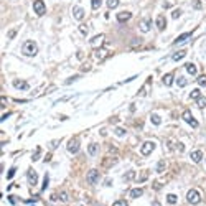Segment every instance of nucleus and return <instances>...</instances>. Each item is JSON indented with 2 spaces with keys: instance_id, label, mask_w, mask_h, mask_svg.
<instances>
[{
  "instance_id": "obj_1",
  "label": "nucleus",
  "mask_w": 206,
  "mask_h": 206,
  "mask_svg": "<svg viewBox=\"0 0 206 206\" xmlns=\"http://www.w3.org/2000/svg\"><path fill=\"white\" fill-rule=\"evenodd\" d=\"M36 51H38V48H36L35 41H25V45H23V55L25 56H35Z\"/></svg>"
},
{
  "instance_id": "obj_2",
  "label": "nucleus",
  "mask_w": 206,
  "mask_h": 206,
  "mask_svg": "<svg viewBox=\"0 0 206 206\" xmlns=\"http://www.w3.org/2000/svg\"><path fill=\"white\" fill-rule=\"evenodd\" d=\"M186 200H188V203H191V205H198L201 201V195L198 190H190L188 191V195H186Z\"/></svg>"
},
{
  "instance_id": "obj_3",
  "label": "nucleus",
  "mask_w": 206,
  "mask_h": 206,
  "mask_svg": "<svg viewBox=\"0 0 206 206\" xmlns=\"http://www.w3.org/2000/svg\"><path fill=\"white\" fill-rule=\"evenodd\" d=\"M33 10H35V13L38 17H41L43 13H45L46 7H45V3H43V0H35V2H33Z\"/></svg>"
},
{
  "instance_id": "obj_4",
  "label": "nucleus",
  "mask_w": 206,
  "mask_h": 206,
  "mask_svg": "<svg viewBox=\"0 0 206 206\" xmlns=\"http://www.w3.org/2000/svg\"><path fill=\"white\" fill-rule=\"evenodd\" d=\"M117 157H114V155H107L106 158L102 160V168H111V167H114V165L117 163Z\"/></svg>"
},
{
  "instance_id": "obj_5",
  "label": "nucleus",
  "mask_w": 206,
  "mask_h": 206,
  "mask_svg": "<svg viewBox=\"0 0 206 206\" xmlns=\"http://www.w3.org/2000/svg\"><path fill=\"white\" fill-rule=\"evenodd\" d=\"M153 149H155V144L149 140V142H144V144H142L140 152H142V155H149V153H152V152H153Z\"/></svg>"
},
{
  "instance_id": "obj_6",
  "label": "nucleus",
  "mask_w": 206,
  "mask_h": 206,
  "mask_svg": "<svg viewBox=\"0 0 206 206\" xmlns=\"http://www.w3.org/2000/svg\"><path fill=\"white\" fill-rule=\"evenodd\" d=\"M97 180H99V171L96 170V168L89 170L88 171V183H89V185H94Z\"/></svg>"
},
{
  "instance_id": "obj_7",
  "label": "nucleus",
  "mask_w": 206,
  "mask_h": 206,
  "mask_svg": "<svg viewBox=\"0 0 206 206\" xmlns=\"http://www.w3.org/2000/svg\"><path fill=\"white\" fill-rule=\"evenodd\" d=\"M107 56H109V51L106 50V48H97V50L94 51V58H96V59H99V61L106 59Z\"/></svg>"
},
{
  "instance_id": "obj_8",
  "label": "nucleus",
  "mask_w": 206,
  "mask_h": 206,
  "mask_svg": "<svg viewBox=\"0 0 206 206\" xmlns=\"http://www.w3.org/2000/svg\"><path fill=\"white\" fill-rule=\"evenodd\" d=\"M183 119L190 124L193 129H196V127H198V120H195V119H193V115H191L190 111H185V112H183Z\"/></svg>"
},
{
  "instance_id": "obj_9",
  "label": "nucleus",
  "mask_w": 206,
  "mask_h": 206,
  "mask_svg": "<svg viewBox=\"0 0 206 206\" xmlns=\"http://www.w3.org/2000/svg\"><path fill=\"white\" fill-rule=\"evenodd\" d=\"M26 176H28V181H30V186H35L36 183H38V175H36V171L33 170V168H30V170H28Z\"/></svg>"
},
{
  "instance_id": "obj_10",
  "label": "nucleus",
  "mask_w": 206,
  "mask_h": 206,
  "mask_svg": "<svg viewBox=\"0 0 206 206\" xmlns=\"http://www.w3.org/2000/svg\"><path fill=\"white\" fill-rule=\"evenodd\" d=\"M150 26H152V20H150V18H144V20L140 21V31H142V33H147V31L150 30Z\"/></svg>"
},
{
  "instance_id": "obj_11",
  "label": "nucleus",
  "mask_w": 206,
  "mask_h": 206,
  "mask_svg": "<svg viewBox=\"0 0 206 206\" xmlns=\"http://www.w3.org/2000/svg\"><path fill=\"white\" fill-rule=\"evenodd\" d=\"M13 86H15L17 89H21V91H26V89L30 88V84L26 81H23V79H15V81H13Z\"/></svg>"
},
{
  "instance_id": "obj_12",
  "label": "nucleus",
  "mask_w": 206,
  "mask_h": 206,
  "mask_svg": "<svg viewBox=\"0 0 206 206\" xmlns=\"http://www.w3.org/2000/svg\"><path fill=\"white\" fill-rule=\"evenodd\" d=\"M77 150H79V140L74 139L68 144V152H69V153H76Z\"/></svg>"
},
{
  "instance_id": "obj_13",
  "label": "nucleus",
  "mask_w": 206,
  "mask_h": 206,
  "mask_svg": "<svg viewBox=\"0 0 206 206\" xmlns=\"http://www.w3.org/2000/svg\"><path fill=\"white\" fill-rule=\"evenodd\" d=\"M130 17H132V13H130V12H119V13H117V21L125 23L127 20H130Z\"/></svg>"
},
{
  "instance_id": "obj_14",
  "label": "nucleus",
  "mask_w": 206,
  "mask_h": 206,
  "mask_svg": "<svg viewBox=\"0 0 206 206\" xmlns=\"http://www.w3.org/2000/svg\"><path fill=\"white\" fill-rule=\"evenodd\" d=\"M73 15H74L76 20H82L84 18V8L82 7H74L73 8Z\"/></svg>"
},
{
  "instance_id": "obj_15",
  "label": "nucleus",
  "mask_w": 206,
  "mask_h": 206,
  "mask_svg": "<svg viewBox=\"0 0 206 206\" xmlns=\"http://www.w3.org/2000/svg\"><path fill=\"white\" fill-rule=\"evenodd\" d=\"M191 35H193L191 31H188V33H183V35H180L175 41H173V45H180V43H185L186 40H190V38H191Z\"/></svg>"
},
{
  "instance_id": "obj_16",
  "label": "nucleus",
  "mask_w": 206,
  "mask_h": 206,
  "mask_svg": "<svg viewBox=\"0 0 206 206\" xmlns=\"http://www.w3.org/2000/svg\"><path fill=\"white\" fill-rule=\"evenodd\" d=\"M104 41H106V36L97 35V36H94L93 40H91V45H93V46H101V45H104Z\"/></svg>"
},
{
  "instance_id": "obj_17",
  "label": "nucleus",
  "mask_w": 206,
  "mask_h": 206,
  "mask_svg": "<svg viewBox=\"0 0 206 206\" xmlns=\"http://www.w3.org/2000/svg\"><path fill=\"white\" fill-rule=\"evenodd\" d=\"M157 28H158L160 31H163L165 28H167V20H165L163 15H158V17H157Z\"/></svg>"
},
{
  "instance_id": "obj_18",
  "label": "nucleus",
  "mask_w": 206,
  "mask_h": 206,
  "mask_svg": "<svg viewBox=\"0 0 206 206\" xmlns=\"http://www.w3.org/2000/svg\"><path fill=\"white\" fill-rule=\"evenodd\" d=\"M135 175H137L135 170H129V171H125V173L122 175V180L124 181H130V180H134L135 178Z\"/></svg>"
},
{
  "instance_id": "obj_19",
  "label": "nucleus",
  "mask_w": 206,
  "mask_h": 206,
  "mask_svg": "<svg viewBox=\"0 0 206 206\" xmlns=\"http://www.w3.org/2000/svg\"><path fill=\"white\" fill-rule=\"evenodd\" d=\"M185 56H186V51H185V50H181V51H176V53H173V56H171V59H173V61H180V59H183Z\"/></svg>"
},
{
  "instance_id": "obj_20",
  "label": "nucleus",
  "mask_w": 206,
  "mask_h": 206,
  "mask_svg": "<svg viewBox=\"0 0 206 206\" xmlns=\"http://www.w3.org/2000/svg\"><path fill=\"white\" fill-rule=\"evenodd\" d=\"M201 158H203V152H201V150H195V152L191 153V160H193V162H196V163H198V162H201Z\"/></svg>"
},
{
  "instance_id": "obj_21",
  "label": "nucleus",
  "mask_w": 206,
  "mask_h": 206,
  "mask_svg": "<svg viewBox=\"0 0 206 206\" xmlns=\"http://www.w3.org/2000/svg\"><path fill=\"white\" fill-rule=\"evenodd\" d=\"M171 82H173V74H171V73L165 74L163 76V84L165 86H171Z\"/></svg>"
},
{
  "instance_id": "obj_22",
  "label": "nucleus",
  "mask_w": 206,
  "mask_h": 206,
  "mask_svg": "<svg viewBox=\"0 0 206 206\" xmlns=\"http://www.w3.org/2000/svg\"><path fill=\"white\" fill-rule=\"evenodd\" d=\"M144 195V190L142 188H134V190L130 191V196L132 198H139V196H142Z\"/></svg>"
},
{
  "instance_id": "obj_23",
  "label": "nucleus",
  "mask_w": 206,
  "mask_h": 206,
  "mask_svg": "<svg viewBox=\"0 0 206 206\" xmlns=\"http://www.w3.org/2000/svg\"><path fill=\"white\" fill-rule=\"evenodd\" d=\"M165 168H167V162H165V160H160L158 163H157V171L162 173V171H165Z\"/></svg>"
},
{
  "instance_id": "obj_24",
  "label": "nucleus",
  "mask_w": 206,
  "mask_h": 206,
  "mask_svg": "<svg viewBox=\"0 0 206 206\" xmlns=\"http://www.w3.org/2000/svg\"><path fill=\"white\" fill-rule=\"evenodd\" d=\"M150 120H152V124H155V125H160V124H162V119H160V115H157V114H152V115H150Z\"/></svg>"
},
{
  "instance_id": "obj_25",
  "label": "nucleus",
  "mask_w": 206,
  "mask_h": 206,
  "mask_svg": "<svg viewBox=\"0 0 206 206\" xmlns=\"http://www.w3.org/2000/svg\"><path fill=\"white\" fill-rule=\"evenodd\" d=\"M40 153H41V147H40V145H38V147H36V149H35V153H33V157H31V160H33V162H38V160H40Z\"/></svg>"
},
{
  "instance_id": "obj_26",
  "label": "nucleus",
  "mask_w": 206,
  "mask_h": 206,
  "mask_svg": "<svg viewBox=\"0 0 206 206\" xmlns=\"http://www.w3.org/2000/svg\"><path fill=\"white\" fill-rule=\"evenodd\" d=\"M88 152H89V155H96V152H97V145H96V144H89L88 145Z\"/></svg>"
},
{
  "instance_id": "obj_27",
  "label": "nucleus",
  "mask_w": 206,
  "mask_h": 206,
  "mask_svg": "<svg viewBox=\"0 0 206 206\" xmlns=\"http://www.w3.org/2000/svg\"><path fill=\"white\" fill-rule=\"evenodd\" d=\"M186 71L195 76V74H196V66H195V64H191V63H188V64H186Z\"/></svg>"
},
{
  "instance_id": "obj_28",
  "label": "nucleus",
  "mask_w": 206,
  "mask_h": 206,
  "mask_svg": "<svg viewBox=\"0 0 206 206\" xmlns=\"http://www.w3.org/2000/svg\"><path fill=\"white\" fill-rule=\"evenodd\" d=\"M176 200H178V198H176V195H173V193H170V195H167V201H168L170 205H175V203H176Z\"/></svg>"
},
{
  "instance_id": "obj_29",
  "label": "nucleus",
  "mask_w": 206,
  "mask_h": 206,
  "mask_svg": "<svg viewBox=\"0 0 206 206\" xmlns=\"http://www.w3.org/2000/svg\"><path fill=\"white\" fill-rule=\"evenodd\" d=\"M190 97H191V99H200V97H201L200 89H193V91H191V94H190Z\"/></svg>"
},
{
  "instance_id": "obj_30",
  "label": "nucleus",
  "mask_w": 206,
  "mask_h": 206,
  "mask_svg": "<svg viewBox=\"0 0 206 206\" xmlns=\"http://www.w3.org/2000/svg\"><path fill=\"white\" fill-rule=\"evenodd\" d=\"M101 3H102V0H91V7H93L94 10H97L99 7H101Z\"/></svg>"
},
{
  "instance_id": "obj_31",
  "label": "nucleus",
  "mask_w": 206,
  "mask_h": 206,
  "mask_svg": "<svg viewBox=\"0 0 206 206\" xmlns=\"http://www.w3.org/2000/svg\"><path fill=\"white\" fill-rule=\"evenodd\" d=\"M114 132H115V135H119V137H124V135H125V132H127V130L124 129V127H117V129L114 130Z\"/></svg>"
},
{
  "instance_id": "obj_32",
  "label": "nucleus",
  "mask_w": 206,
  "mask_h": 206,
  "mask_svg": "<svg viewBox=\"0 0 206 206\" xmlns=\"http://www.w3.org/2000/svg\"><path fill=\"white\" fill-rule=\"evenodd\" d=\"M198 84L203 86V88H206V74H201V76L198 77Z\"/></svg>"
},
{
  "instance_id": "obj_33",
  "label": "nucleus",
  "mask_w": 206,
  "mask_h": 206,
  "mask_svg": "<svg viewBox=\"0 0 206 206\" xmlns=\"http://www.w3.org/2000/svg\"><path fill=\"white\" fill-rule=\"evenodd\" d=\"M186 77H178V79H176V84H178V86H180V88H185L186 86Z\"/></svg>"
},
{
  "instance_id": "obj_34",
  "label": "nucleus",
  "mask_w": 206,
  "mask_h": 206,
  "mask_svg": "<svg viewBox=\"0 0 206 206\" xmlns=\"http://www.w3.org/2000/svg\"><path fill=\"white\" fill-rule=\"evenodd\" d=\"M119 5V0H107V8H115Z\"/></svg>"
},
{
  "instance_id": "obj_35",
  "label": "nucleus",
  "mask_w": 206,
  "mask_h": 206,
  "mask_svg": "<svg viewBox=\"0 0 206 206\" xmlns=\"http://www.w3.org/2000/svg\"><path fill=\"white\" fill-rule=\"evenodd\" d=\"M181 17V10L180 8H176V10H173L171 12V18H173V20H176V18H180Z\"/></svg>"
},
{
  "instance_id": "obj_36",
  "label": "nucleus",
  "mask_w": 206,
  "mask_h": 206,
  "mask_svg": "<svg viewBox=\"0 0 206 206\" xmlns=\"http://www.w3.org/2000/svg\"><path fill=\"white\" fill-rule=\"evenodd\" d=\"M59 200H61V201H64V203H68V201H69V196H68V193L61 191V193H59Z\"/></svg>"
},
{
  "instance_id": "obj_37",
  "label": "nucleus",
  "mask_w": 206,
  "mask_h": 206,
  "mask_svg": "<svg viewBox=\"0 0 206 206\" xmlns=\"http://www.w3.org/2000/svg\"><path fill=\"white\" fill-rule=\"evenodd\" d=\"M198 106H200V109H205L206 107V97H200V99H198Z\"/></svg>"
},
{
  "instance_id": "obj_38",
  "label": "nucleus",
  "mask_w": 206,
  "mask_h": 206,
  "mask_svg": "<svg viewBox=\"0 0 206 206\" xmlns=\"http://www.w3.org/2000/svg\"><path fill=\"white\" fill-rule=\"evenodd\" d=\"M15 167H12L10 170H8V173H7V178H8V180H12V178H13V175H15Z\"/></svg>"
},
{
  "instance_id": "obj_39",
  "label": "nucleus",
  "mask_w": 206,
  "mask_h": 206,
  "mask_svg": "<svg viewBox=\"0 0 206 206\" xmlns=\"http://www.w3.org/2000/svg\"><path fill=\"white\" fill-rule=\"evenodd\" d=\"M112 206H129V205H127V201H125V200H117Z\"/></svg>"
},
{
  "instance_id": "obj_40",
  "label": "nucleus",
  "mask_w": 206,
  "mask_h": 206,
  "mask_svg": "<svg viewBox=\"0 0 206 206\" xmlns=\"http://www.w3.org/2000/svg\"><path fill=\"white\" fill-rule=\"evenodd\" d=\"M193 7H195L196 10H201V2L200 0H195V2H193Z\"/></svg>"
},
{
  "instance_id": "obj_41",
  "label": "nucleus",
  "mask_w": 206,
  "mask_h": 206,
  "mask_svg": "<svg viewBox=\"0 0 206 206\" xmlns=\"http://www.w3.org/2000/svg\"><path fill=\"white\" fill-rule=\"evenodd\" d=\"M162 186H163V183H162V181H153V188H155V190H160Z\"/></svg>"
},
{
  "instance_id": "obj_42",
  "label": "nucleus",
  "mask_w": 206,
  "mask_h": 206,
  "mask_svg": "<svg viewBox=\"0 0 206 206\" xmlns=\"http://www.w3.org/2000/svg\"><path fill=\"white\" fill-rule=\"evenodd\" d=\"M79 31H81L82 35H88V26H84V25H81V26H79Z\"/></svg>"
},
{
  "instance_id": "obj_43",
  "label": "nucleus",
  "mask_w": 206,
  "mask_h": 206,
  "mask_svg": "<svg viewBox=\"0 0 206 206\" xmlns=\"http://www.w3.org/2000/svg\"><path fill=\"white\" fill-rule=\"evenodd\" d=\"M48 180H50V176H48V175H45V183H43V188H41L43 191L46 190V186H48Z\"/></svg>"
},
{
  "instance_id": "obj_44",
  "label": "nucleus",
  "mask_w": 206,
  "mask_h": 206,
  "mask_svg": "<svg viewBox=\"0 0 206 206\" xmlns=\"http://www.w3.org/2000/svg\"><path fill=\"white\" fill-rule=\"evenodd\" d=\"M15 35H17V30H10V31H8V38H13Z\"/></svg>"
},
{
  "instance_id": "obj_45",
  "label": "nucleus",
  "mask_w": 206,
  "mask_h": 206,
  "mask_svg": "<svg viewBox=\"0 0 206 206\" xmlns=\"http://www.w3.org/2000/svg\"><path fill=\"white\" fill-rule=\"evenodd\" d=\"M77 77H79V76H73L71 79H66V84H69V82H73V81H76Z\"/></svg>"
},
{
  "instance_id": "obj_46",
  "label": "nucleus",
  "mask_w": 206,
  "mask_h": 206,
  "mask_svg": "<svg viewBox=\"0 0 206 206\" xmlns=\"http://www.w3.org/2000/svg\"><path fill=\"white\" fill-rule=\"evenodd\" d=\"M8 115H10V112H7V114H3V115H2V122H3V120H5L7 117H8Z\"/></svg>"
},
{
  "instance_id": "obj_47",
  "label": "nucleus",
  "mask_w": 206,
  "mask_h": 206,
  "mask_svg": "<svg viewBox=\"0 0 206 206\" xmlns=\"http://www.w3.org/2000/svg\"><path fill=\"white\" fill-rule=\"evenodd\" d=\"M58 198H59V196H56V195H51V198H50V200H51V201H56Z\"/></svg>"
},
{
  "instance_id": "obj_48",
  "label": "nucleus",
  "mask_w": 206,
  "mask_h": 206,
  "mask_svg": "<svg viewBox=\"0 0 206 206\" xmlns=\"http://www.w3.org/2000/svg\"><path fill=\"white\" fill-rule=\"evenodd\" d=\"M55 147H58V140L56 142H51V149H55Z\"/></svg>"
},
{
  "instance_id": "obj_49",
  "label": "nucleus",
  "mask_w": 206,
  "mask_h": 206,
  "mask_svg": "<svg viewBox=\"0 0 206 206\" xmlns=\"http://www.w3.org/2000/svg\"><path fill=\"white\" fill-rule=\"evenodd\" d=\"M152 206H162V205H160L158 201H153V203H152Z\"/></svg>"
}]
</instances>
